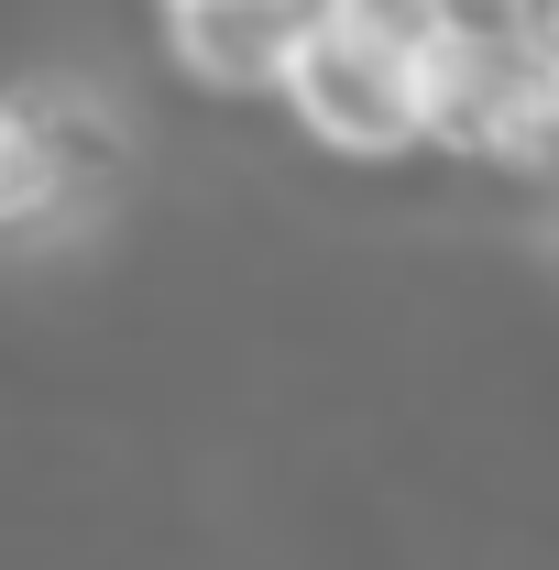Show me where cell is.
Wrapping results in <instances>:
<instances>
[{
    "label": "cell",
    "mask_w": 559,
    "mask_h": 570,
    "mask_svg": "<svg viewBox=\"0 0 559 570\" xmlns=\"http://www.w3.org/2000/svg\"><path fill=\"white\" fill-rule=\"evenodd\" d=\"M285 132L330 165H418V11L406 0H307L275 67Z\"/></svg>",
    "instance_id": "obj_1"
},
{
    "label": "cell",
    "mask_w": 559,
    "mask_h": 570,
    "mask_svg": "<svg viewBox=\"0 0 559 570\" xmlns=\"http://www.w3.org/2000/svg\"><path fill=\"white\" fill-rule=\"evenodd\" d=\"M296 0H154V56L209 110H275Z\"/></svg>",
    "instance_id": "obj_2"
},
{
    "label": "cell",
    "mask_w": 559,
    "mask_h": 570,
    "mask_svg": "<svg viewBox=\"0 0 559 570\" xmlns=\"http://www.w3.org/2000/svg\"><path fill=\"white\" fill-rule=\"evenodd\" d=\"M549 219H559V165H549Z\"/></svg>",
    "instance_id": "obj_3"
}]
</instances>
